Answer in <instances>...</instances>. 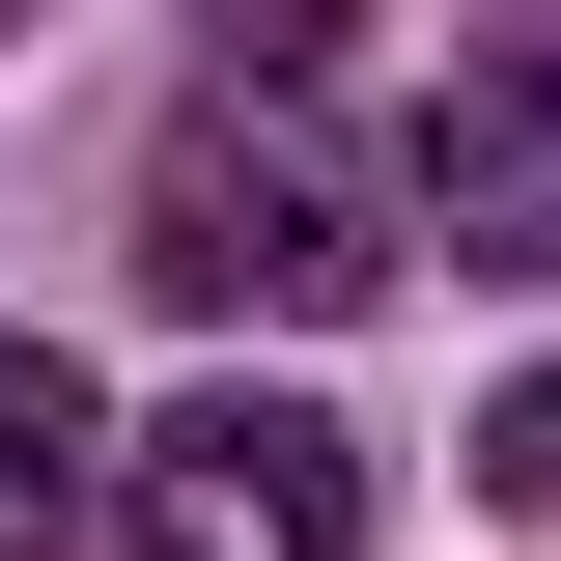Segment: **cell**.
<instances>
[{"mask_svg": "<svg viewBox=\"0 0 561 561\" xmlns=\"http://www.w3.org/2000/svg\"><path fill=\"white\" fill-rule=\"evenodd\" d=\"M140 280H169V309H280V337H337L365 280H393V197H365V140L253 57V84L169 113V169H140Z\"/></svg>", "mask_w": 561, "mask_h": 561, "instance_id": "6da1fadb", "label": "cell"}, {"mask_svg": "<svg viewBox=\"0 0 561 561\" xmlns=\"http://www.w3.org/2000/svg\"><path fill=\"white\" fill-rule=\"evenodd\" d=\"M113 478H140L113 393H84L57 337H0V561H84V534H113Z\"/></svg>", "mask_w": 561, "mask_h": 561, "instance_id": "277c9868", "label": "cell"}, {"mask_svg": "<svg viewBox=\"0 0 561 561\" xmlns=\"http://www.w3.org/2000/svg\"><path fill=\"white\" fill-rule=\"evenodd\" d=\"M478 478H505V505H561V365H534V393L478 421Z\"/></svg>", "mask_w": 561, "mask_h": 561, "instance_id": "5b68a950", "label": "cell"}, {"mask_svg": "<svg viewBox=\"0 0 561 561\" xmlns=\"http://www.w3.org/2000/svg\"><path fill=\"white\" fill-rule=\"evenodd\" d=\"M113 561H365V449L309 393H197V421H140Z\"/></svg>", "mask_w": 561, "mask_h": 561, "instance_id": "7a4b0ae2", "label": "cell"}, {"mask_svg": "<svg viewBox=\"0 0 561 561\" xmlns=\"http://www.w3.org/2000/svg\"><path fill=\"white\" fill-rule=\"evenodd\" d=\"M421 197L478 225L505 280H561V0H534V28H478V57H449V113H421Z\"/></svg>", "mask_w": 561, "mask_h": 561, "instance_id": "3957f363", "label": "cell"}]
</instances>
